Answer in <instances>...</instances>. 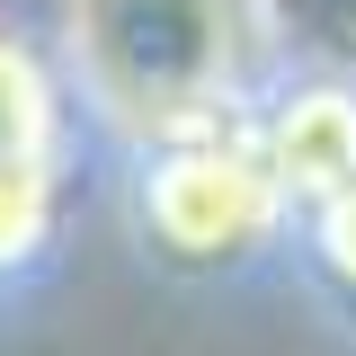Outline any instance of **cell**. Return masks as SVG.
Returning a JSON list of instances; mask_svg holds the SVG:
<instances>
[{
    "label": "cell",
    "mask_w": 356,
    "mask_h": 356,
    "mask_svg": "<svg viewBox=\"0 0 356 356\" xmlns=\"http://www.w3.org/2000/svg\"><path fill=\"white\" fill-rule=\"evenodd\" d=\"M63 54L98 125L152 143L259 98L250 72L267 54V0H72Z\"/></svg>",
    "instance_id": "cell-1"
},
{
    "label": "cell",
    "mask_w": 356,
    "mask_h": 356,
    "mask_svg": "<svg viewBox=\"0 0 356 356\" xmlns=\"http://www.w3.org/2000/svg\"><path fill=\"white\" fill-rule=\"evenodd\" d=\"M134 222H143V250H161L170 267L259 259L294 222V196L259 143V98L134 143Z\"/></svg>",
    "instance_id": "cell-2"
},
{
    "label": "cell",
    "mask_w": 356,
    "mask_h": 356,
    "mask_svg": "<svg viewBox=\"0 0 356 356\" xmlns=\"http://www.w3.org/2000/svg\"><path fill=\"white\" fill-rule=\"evenodd\" d=\"M259 143H267V170L294 196V214L321 205L330 187L356 178V81H339V72L276 81L259 98Z\"/></svg>",
    "instance_id": "cell-3"
},
{
    "label": "cell",
    "mask_w": 356,
    "mask_h": 356,
    "mask_svg": "<svg viewBox=\"0 0 356 356\" xmlns=\"http://www.w3.org/2000/svg\"><path fill=\"white\" fill-rule=\"evenodd\" d=\"M72 143V107H63V81L36 54L27 27H0V161H44Z\"/></svg>",
    "instance_id": "cell-4"
},
{
    "label": "cell",
    "mask_w": 356,
    "mask_h": 356,
    "mask_svg": "<svg viewBox=\"0 0 356 356\" xmlns=\"http://www.w3.org/2000/svg\"><path fill=\"white\" fill-rule=\"evenodd\" d=\"M303 250H312V267L356 303V178L330 187L321 205H303Z\"/></svg>",
    "instance_id": "cell-5"
}]
</instances>
